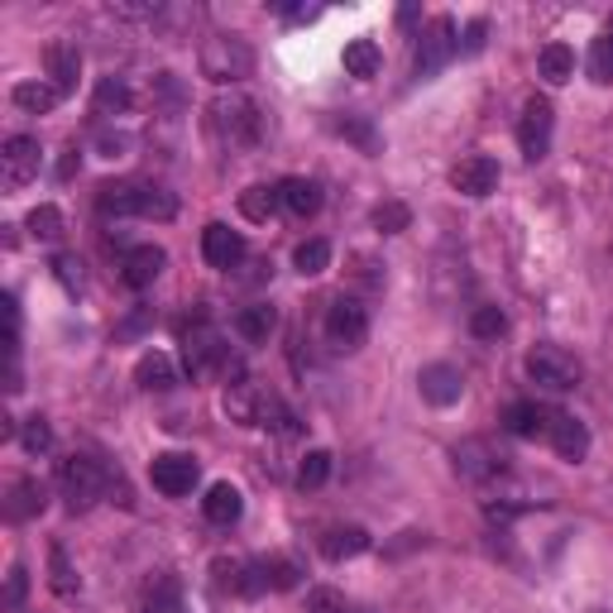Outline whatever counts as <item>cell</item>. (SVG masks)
I'll use <instances>...</instances> for the list:
<instances>
[{
  "mask_svg": "<svg viewBox=\"0 0 613 613\" xmlns=\"http://www.w3.org/2000/svg\"><path fill=\"white\" fill-rule=\"evenodd\" d=\"M29 235L48 240V245H53V240H63V211L48 207V201H44V207H34L29 211Z\"/></svg>",
  "mask_w": 613,
  "mask_h": 613,
  "instance_id": "obj_37",
  "label": "cell"
},
{
  "mask_svg": "<svg viewBox=\"0 0 613 613\" xmlns=\"http://www.w3.org/2000/svg\"><path fill=\"white\" fill-rule=\"evenodd\" d=\"M283 207L279 187H245L240 192V211L249 216V221H273V211Z\"/></svg>",
  "mask_w": 613,
  "mask_h": 613,
  "instance_id": "obj_29",
  "label": "cell"
},
{
  "mask_svg": "<svg viewBox=\"0 0 613 613\" xmlns=\"http://www.w3.org/2000/svg\"><path fill=\"white\" fill-rule=\"evenodd\" d=\"M379 44L375 39H355V44H345V72L351 77H375L379 72Z\"/></svg>",
  "mask_w": 613,
  "mask_h": 613,
  "instance_id": "obj_31",
  "label": "cell"
},
{
  "mask_svg": "<svg viewBox=\"0 0 613 613\" xmlns=\"http://www.w3.org/2000/svg\"><path fill=\"white\" fill-rule=\"evenodd\" d=\"M479 48H485V20H475L470 34H465V53H479Z\"/></svg>",
  "mask_w": 613,
  "mask_h": 613,
  "instance_id": "obj_46",
  "label": "cell"
},
{
  "mask_svg": "<svg viewBox=\"0 0 613 613\" xmlns=\"http://www.w3.org/2000/svg\"><path fill=\"white\" fill-rule=\"evenodd\" d=\"M24 590H29V575H24V566H10V580H5V609L10 613H20Z\"/></svg>",
  "mask_w": 613,
  "mask_h": 613,
  "instance_id": "obj_43",
  "label": "cell"
},
{
  "mask_svg": "<svg viewBox=\"0 0 613 613\" xmlns=\"http://www.w3.org/2000/svg\"><path fill=\"white\" fill-rule=\"evenodd\" d=\"M183 359H187V375L192 379H207L216 369H225V345L211 327H192L183 335Z\"/></svg>",
  "mask_w": 613,
  "mask_h": 613,
  "instance_id": "obj_11",
  "label": "cell"
},
{
  "mask_svg": "<svg viewBox=\"0 0 613 613\" xmlns=\"http://www.w3.org/2000/svg\"><path fill=\"white\" fill-rule=\"evenodd\" d=\"M39 139L34 135H10L5 144H0V177H5L10 192L29 187L34 177H39Z\"/></svg>",
  "mask_w": 613,
  "mask_h": 613,
  "instance_id": "obj_9",
  "label": "cell"
},
{
  "mask_svg": "<svg viewBox=\"0 0 613 613\" xmlns=\"http://www.w3.org/2000/svg\"><path fill=\"white\" fill-rule=\"evenodd\" d=\"M144 613H187L183 604V590H177V580H154L149 585V599H144Z\"/></svg>",
  "mask_w": 613,
  "mask_h": 613,
  "instance_id": "obj_33",
  "label": "cell"
},
{
  "mask_svg": "<svg viewBox=\"0 0 613 613\" xmlns=\"http://www.w3.org/2000/svg\"><path fill=\"white\" fill-rule=\"evenodd\" d=\"M48 508V485L44 479H34V475H24L10 485V503H5V513L15 523H29V518H39V513Z\"/></svg>",
  "mask_w": 613,
  "mask_h": 613,
  "instance_id": "obj_17",
  "label": "cell"
},
{
  "mask_svg": "<svg viewBox=\"0 0 613 613\" xmlns=\"http://www.w3.org/2000/svg\"><path fill=\"white\" fill-rule=\"evenodd\" d=\"M235 331H240V341H249V345H263L273 331H279V311H273L269 303H249V307H240V317H235Z\"/></svg>",
  "mask_w": 613,
  "mask_h": 613,
  "instance_id": "obj_22",
  "label": "cell"
},
{
  "mask_svg": "<svg viewBox=\"0 0 613 613\" xmlns=\"http://www.w3.org/2000/svg\"><path fill=\"white\" fill-rule=\"evenodd\" d=\"M197 58H201V72L211 82H221V87H235L240 77L255 72V48L240 39V34H211Z\"/></svg>",
  "mask_w": 613,
  "mask_h": 613,
  "instance_id": "obj_4",
  "label": "cell"
},
{
  "mask_svg": "<svg viewBox=\"0 0 613 613\" xmlns=\"http://www.w3.org/2000/svg\"><path fill=\"white\" fill-rule=\"evenodd\" d=\"M207 130H211V139L221 144V149H231V154L255 149L259 135H263L259 101L255 96H245V91H235V87L216 91L211 106H207Z\"/></svg>",
  "mask_w": 613,
  "mask_h": 613,
  "instance_id": "obj_1",
  "label": "cell"
},
{
  "mask_svg": "<svg viewBox=\"0 0 613 613\" xmlns=\"http://www.w3.org/2000/svg\"><path fill=\"white\" fill-rule=\"evenodd\" d=\"M369 335V307L359 303V297H335L327 307V341L331 351H359Z\"/></svg>",
  "mask_w": 613,
  "mask_h": 613,
  "instance_id": "obj_5",
  "label": "cell"
},
{
  "mask_svg": "<svg viewBox=\"0 0 613 613\" xmlns=\"http://www.w3.org/2000/svg\"><path fill=\"white\" fill-rule=\"evenodd\" d=\"M417 389H422V399L431 407H451V403H461V393H465V375L455 365H446V359H437V365H427L422 375H417Z\"/></svg>",
  "mask_w": 613,
  "mask_h": 613,
  "instance_id": "obj_13",
  "label": "cell"
},
{
  "mask_svg": "<svg viewBox=\"0 0 613 613\" xmlns=\"http://www.w3.org/2000/svg\"><path fill=\"white\" fill-rule=\"evenodd\" d=\"M48 585H53V594H63V599H72V594L82 590V585H77V571H72V561H68L63 547L48 551Z\"/></svg>",
  "mask_w": 613,
  "mask_h": 613,
  "instance_id": "obj_32",
  "label": "cell"
},
{
  "mask_svg": "<svg viewBox=\"0 0 613 613\" xmlns=\"http://www.w3.org/2000/svg\"><path fill=\"white\" fill-rule=\"evenodd\" d=\"M341 135H351V139H355L365 154H379V135L365 125V120H341Z\"/></svg>",
  "mask_w": 613,
  "mask_h": 613,
  "instance_id": "obj_42",
  "label": "cell"
},
{
  "mask_svg": "<svg viewBox=\"0 0 613 613\" xmlns=\"http://www.w3.org/2000/svg\"><path fill=\"white\" fill-rule=\"evenodd\" d=\"M455 470H461V479H475V485H485V479H499L503 475V455L489 446V441H461L455 446Z\"/></svg>",
  "mask_w": 613,
  "mask_h": 613,
  "instance_id": "obj_14",
  "label": "cell"
},
{
  "mask_svg": "<svg viewBox=\"0 0 613 613\" xmlns=\"http://www.w3.org/2000/svg\"><path fill=\"white\" fill-rule=\"evenodd\" d=\"M503 427L513 431V437H527V441H537V437H547V427H551V407L542 403H508V413H503Z\"/></svg>",
  "mask_w": 613,
  "mask_h": 613,
  "instance_id": "obj_18",
  "label": "cell"
},
{
  "mask_svg": "<svg viewBox=\"0 0 613 613\" xmlns=\"http://www.w3.org/2000/svg\"><path fill=\"white\" fill-rule=\"evenodd\" d=\"M10 101H15L20 111H29V115H48L58 101H63V91H58L53 82H15Z\"/></svg>",
  "mask_w": 613,
  "mask_h": 613,
  "instance_id": "obj_26",
  "label": "cell"
},
{
  "mask_svg": "<svg viewBox=\"0 0 613 613\" xmlns=\"http://www.w3.org/2000/svg\"><path fill=\"white\" fill-rule=\"evenodd\" d=\"M527 375H532V383H542V389L566 393L580 383V359L571 351H561V345H537V351L527 355Z\"/></svg>",
  "mask_w": 613,
  "mask_h": 613,
  "instance_id": "obj_6",
  "label": "cell"
},
{
  "mask_svg": "<svg viewBox=\"0 0 613 613\" xmlns=\"http://www.w3.org/2000/svg\"><path fill=\"white\" fill-rule=\"evenodd\" d=\"M293 269L303 273V279H317V273L331 269V245L327 240H303V245L293 249Z\"/></svg>",
  "mask_w": 613,
  "mask_h": 613,
  "instance_id": "obj_27",
  "label": "cell"
},
{
  "mask_svg": "<svg viewBox=\"0 0 613 613\" xmlns=\"http://www.w3.org/2000/svg\"><path fill=\"white\" fill-rule=\"evenodd\" d=\"M201 513H207V523H216V527H231V523H240V513H245V494H240L235 485H211L207 499H201Z\"/></svg>",
  "mask_w": 613,
  "mask_h": 613,
  "instance_id": "obj_20",
  "label": "cell"
},
{
  "mask_svg": "<svg viewBox=\"0 0 613 613\" xmlns=\"http://www.w3.org/2000/svg\"><path fill=\"white\" fill-rule=\"evenodd\" d=\"M297 561H287V556H263V580H269V590H293L297 585Z\"/></svg>",
  "mask_w": 613,
  "mask_h": 613,
  "instance_id": "obj_40",
  "label": "cell"
},
{
  "mask_svg": "<svg viewBox=\"0 0 613 613\" xmlns=\"http://www.w3.org/2000/svg\"><path fill=\"white\" fill-rule=\"evenodd\" d=\"M135 383H139L144 393H168V389H173V383H177L173 359H168L163 351H149V355H144L139 365H135Z\"/></svg>",
  "mask_w": 613,
  "mask_h": 613,
  "instance_id": "obj_23",
  "label": "cell"
},
{
  "mask_svg": "<svg viewBox=\"0 0 613 613\" xmlns=\"http://www.w3.org/2000/svg\"><path fill=\"white\" fill-rule=\"evenodd\" d=\"M58 489H63L72 513H87L91 503L111 494V470L101 461H91V455H72V461L58 465Z\"/></svg>",
  "mask_w": 613,
  "mask_h": 613,
  "instance_id": "obj_3",
  "label": "cell"
},
{
  "mask_svg": "<svg viewBox=\"0 0 613 613\" xmlns=\"http://www.w3.org/2000/svg\"><path fill=\"white\" fill-rule=\"evenodd\" d=\"M537 63H542V77L551 82V87H561V82L575 77V53H571L566 44H547Z\"/></svg>",
  "mask_w": 613,
  "mask_h": 613,
  "instance_id": "obj_30",
  "label": "cell"
},
{
  "mask_svg": "<svg viewBox=\"0 0 613 613\" xmlns=\"http://www.w3.org/2000/svg\"><path fill=\"white\" fill-rule=\"evenodd\" d=\"M451 183H455V192H465V197H489V192H499V163L489 159V154H470V159L455 163Z\"/></svg>",
  "mask_w": 613,
  "mask_h": 613,
  "instance_id": "obj_16",
  "label": "cell"
},
{
  "mask_svg": "<svg viewBox=\"0 0 613 613\" xmlns=\"http://www.w3.org/2000/svg\"><path fill=\"white\" fill-rule=\"evenodd\" d=\"M369 221H375V231H383V235H403L407 225H413V211H407L403 201H379Z\"/></svg>",
  "mask_w": 613,
  "mask_h": 613,
  "instance_id": "obj_35",
  "label": "cell"
},
{
  "mask_svg": "<svg viewBox=\"0 0 613 613\" xmlns=\"http://www.w3.org/2000/svg\"><path fill=\"white\" fill-rule=\"evenodd\" d=\"M279 197H283V211H293L297 221H307V216L321 211V187L311 183V177H283Z\"/></svg>",
  "mask_w": 613,
  "mask_h": 613,
  "instance_id": "obj_21",
  "label": "cell"
},
{
  "mask_svg": "<svg viewBox=\"0 0 613 613\" xmlns=\"http://www.w3.org/2000/svg\"><path fill=\"white\" fill-rule=\"evenodd\" d=\"M163 263H168V255H163L159 245H135V249L125 255V263H120V269H125V283H130V287H149V283L163 273Z\"/></svg>",
  "mask_w": 613,
  "mask_h": 613,
  "instance_id": "obj_19",
  "label": "cell"
},
{
  "mask_svg": "<svg viewBox=\"0 0 613 613\" xmlns=\"http://www.w3.org/2000/svg\"><path fill=\"white\" fill-rule=\"evenodd\" d=\"M369 551V532L365 527H331L321 537V556L327 561H351V556H365Z\"/></svg>",
  "mask_w": 613,
  "mask_h": 613,
  "instance_id": "obj_25",
  "label": "cell"
},
{
  "mask_svg": "<svg viewBox=\"0 0 613 613\" xmlns=\"http://www.w3.org/2000/svg\"><path fill=\"white\" fill-rule=\"evenodd\" d=\"M53 273L63 279L68 293H82V263L72 259V255H58V259H53Z\"/></svg>",
  "mask_w": 613,
  "mask_h": 613,
  "instance_id": "obj_44",
  "label": "cell"
},
{
  "mask_svg": "<svg viewBox=\"0 0 613 613\" xmlns=\"http://www.w3.org/2000/svg\"><path fill=\"white\" fill-rule=\"evenodd\" d=\"M130 101H135V96H130V87L120 77H101L96 82V115H125L130 111Z\"/></svg>",
  "mask_w": 613,
  "mask_h": 613,
  "instance_id": "obj_28",
  "label": "cell"
},
{
  "mask_svg": "<svg viewBox=\"0 0 613 613\" xmlns=\"http://www.w3.org/2000/svg\"><path fill=\"white\" fill-rule=\"evenodd\" d=\"M461 53V39H455V20L451 15H437L422 29V44H417V77H437L451 58Z\"/></svg>",
  "mask_w": 613,
  "mask_h": 613,
  "instance_id": "obj_7",
  "label": "cell"
},
{
  "mask_svg": "<svg viewBox=\"0 0 613 613\" xmlns=\"http://www.w3.org/2000/svg\"><path fill=\"white\" fill-rule=\"evenodd\" d=\"M547 441H551V451H556L561 461H571V465H580L585 455H590V431H585V422L580 417H571V413H556V407H551Z\"/></svg>",
  "mask_w": 613,
  "mask_h": 613,
  "instance_id": "obj_12",
  "label": "cell"
},
{
  "mask_svg": "<svg viewBox=\"0 0 613 613\" xmlns=\"http://www.w3.org/2000/svg\"><path fill=\"white\" fill-rule=\"evenodd\" d=\"M470 331L479 335V341H499V335L508 331V317H503L499 307H475L470 311Z\"/></svg>",
  "mask_w": 613,
  "mask_h": 613,
  "instance_id": "obj_39",
  "label": "cell"
},
{
  "mask_svg": "<svg viewBox=\"0 0 613 613\" xmlns=\"http://www.w3.org/2000/svg\"><path fill=\"white\" fill-rule=\"evenodd\" d=\"M307 613H355V609H351V599H345L341 590H331V585H311Z\"/></svg>",
  "mask_w": 613,
  "mask_h": 613,
  "instance_id": "obj_38",
  "label": "cell"
},
{
  "mask_svg": "<svg viewBox=\"0 0 613 613\" xmlns=\"http://www.w3.org/2000/svg\"><path fill=\"white\" fill-rule=\"evenodd\" d=\"M101 211L106 216H139V221H173L177 197L159 183H111V187H101Z\"/></svg>",
  "mask_w": 613,
  "mask_h": 613,
  "instance_id": "obj_2",
  "label": "cell"
},
{
  "mask_svg": "<svg viewBox=\"0 0 613 613\" xmlns=\"http://www.w3.org/2000/svg\"><path fill=\"white\" fill-rule=\"evenodd\" d=\"M149 479H154V489H159V494L187 499L192 489H197V479H201V465L192 461V455H183V451H163V455H154Z\"/></svg>",
  "mask_w": 613,
  "mask_h": 613,
  "instance_id": "obj_8",
  "label": "cell"
},
{
  "mask_svg": "<svg viewBox=\"0 0 613 613\" xmlns=\"http://www.w3.org/2000/svg\"><path fill=\"white\" fill-rule=\"evenodd\" d=\"M20 446L29 455H44L48 446H53V427H48L44 417H29V422L20 427Z\"/></svg>",
  "mask_w": 613,
  "mask_h": 613,
  "instance_id": "obj_41",
  "label": "cell"
},
{
  "mask_svg": "<svg viewBox=\"0 0 613 613\" xmlns=\"http://www.w3.org/2000/svg\"><path fill=\"white\" fill-rule=\"evenodd\" d=\"M101 149H106V159H120V154L130 149V139L125 135H101Z\"/></svg>",
  "mask_w": 613,
  "mask_h": 613,
  "instance_id": "obj_45",
  "label": "cell"
},
{
  "mask_svg": "<svg viewBox=\"0 0 613 613\" xmlns=\"http://www.w3.org/2000/svg\"><path fill=\"white\" fill-rule=\"evenodd\" d=\"M201 259H207L211 269H235V263L245 259V235L221 225V221H211L207 231H201Z\"/></svg>",
  "mask_w": 613,
  "mask_h": 613,
  "instance_id": "obj_15",
  "label": "cell"
},
{
  "mask_svg": "<svg viewBox=\"0 0 613 613\" xmlns=\"http://www.w3.org/2000/svg\"><path fill=\"white\" fill-rule=\"evenodd\" d=\"M331 479V451H307L297 465V485L303 489H321Z\"/></svg>",
  "mask_w": 613,
  "mask_h": 613,
  "instance_id": "obj_36",
  "label": "cell"
},
{
  "mask_svg": "<svg viewBox=\"0 0 613 613\" xmlns=\"http://www.w3.org/2000/svg\"><path fill=\"white\" fill-rule=\"evenodd\" d=\"M590 82H599V87H609L613 82V29H604L599 39L590 44Z\"/></svg>",
  "mask_w": 613,
  "mask_h": 613,
  "instance_id": "obj_34",
  "label": "cell"
},
{
  "mask_svg": "<svg viewBox=\"0 0 613 613\" xmlns=\"http://www.w3.org/2000/svg\"><path fill=\"white\" fill-rule=\"evenodd\" d=\"M551 130H556V111H551L547 96H532V101L523 106V120H518V144L527 159H547L551 149Z\"/></svg>",
  "mask_w": 613,
  "mask_h": 613,
  "instance_id": "obj_10",
  "label": "cell"
},
{
  "mask_svg": "<svg viewBox=\"0 0 613 613\" xmlns=\"http://www.w3.org/2000/svg\"><path fill=\"white\" fill-rule=\"evenodd\" d=\"M44 63H48V77H53V87H58V91H72V87H77L82 53H77L72 44H48Z\"/></svg>",
  "mask_w": 613,
  "mask_h": 613,
  "instance_id": "obj_24",
  "label": "cell"
}]
</instances>
